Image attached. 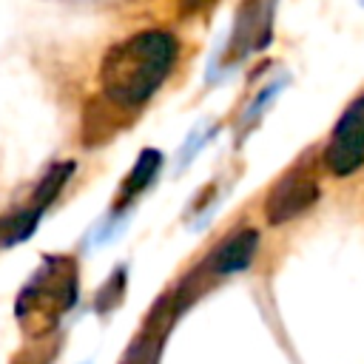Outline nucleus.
Here are the masks:
<instances>
[{
  "label": "nucleus",
  "instance_id": "obj_7",
  "mask_svg": "<svg viewBox=\"0 0 364 364\" xmlns=\"http://www.w3.org/2000/svg\"><path fill=\"white\" fill-rule=\"evenodd\" d=\"M71 171H74V162H60V165H54V168L40 179V185H37V191H34L31 208L46 210V208L54 202V196L63 191V185H65V179L71 176Z\"/></svg>",
  "mask_w": 364,
  "mask_h": 364
},
{
  "label": "nucleus",
  "instance_id": "obj_3",
  "mask_svg": "<svg viewBox=\"0 0 364 364\" xmlns=\"http://www.w3.org/2000/svg\"><path fill=\"white\" fill-rule=\"evenodd\" d=\"M321 162L333 176H350L364 165V94L355 97L338 117Z\"/></svg>",
  "mask_w": 364,
  "mask_h": 364
},
{
  "label": "nucleus",
  "instance_id": "obj_4",
  "mask_svg": "<svg viewBox=\"0 0 364 364\" xmlns=\"http://www.w3.org/2000/svg\"><path fill=\"white\" fill-rule=\"evenodd\" d=\"M321 196V185L313 173L293 168L287 171L264 196V219L267 225H284L304 210H310Z\"/></svg>",
  "mask_w": 364,
  "mask_h": 364
},
{
  "label": "nucleus",
  "instance_id": "obj_8",
  "mask_svg": "<svg viewBox=\"0 0 364 364\" xmlns=\"http://www.w3.org/2000/svg\"><path fill=\"white\" fill-rule=\"evenodd\" d=\"M122 364H145V353H142V344H136V350H131V355H128Z\"/></svg>",
  "mask_w": 364,
  "mask_h": 364
},
{
  "label": "nucleus",
  "instance_id": "obj_9",
  "mask_svg": "<svg viewBox=\"0 0 364 364\" xmlns=\"http://www.w3.org/2000/svg\"><path fill=\"white\" fill-rule=\"evenodd\" d=\"M188 9H199V6H205V0H182Z\"/></svg>",
  "mask_w": 364,
  "mask_h": 364
},
{
  "label": "nucleus",
  "instance_id": "obj_6",
  "mask_svg": "<svg viewBox=\"0 0 364 364\" xmlns=\"http://www.w3.org/2000/svg\"><path fill=\"white\" fill-rule=\"evenodd\" d=\"M159 168H162V154H159L156 148H145V151L136 156V162H134L128 179H125L122 188H119V205H125V202H131L136 193H142V191L154 182V176H156Z\"/></svg>",
  "mask_w": 364,
  "mask_h": 364
},
{
  "label": "nucleus",
  "instance_id": "obj_2",
  "mask_svg": "<svg viewBox=\"0 0 364 364\" xmlns=\"http://www.w3.org/2000/svg\"><path fill=\"white\" fill-rule=\"evenodd\" d=\"M77 299V267L65 256L46 259L17 299V318H34L37 327H51Z\"/></svg>",
  "mask_w": 364,
  "mask_h": 364
},
{
  "label": "nucleus",
  "instance_id": "obj_5",
  "mask_svg": "<svg viewBox=\"0 0 364 364\" xmlns=\"http://www.w3.org/2000/svg\"><path fill=\"white\" fill-rule=\"evenodd\" d=\"M256 250H259V230L253 228H245V230H236L233 236L222 239L205 259H202V267L196 273L210 276V279H222V276H233V273H242L253 264L256 259Z\"/></svg>",
  "mask_w": 364,
  "mask_h": 364
},
{
  "label": "nucleus",
  "instance_id": "obj_1",
  "mask_svg": "<svg viewBox=\"0 0 364 364\" xmlns=\"http://www.w3.org/2000/svg\"><path fill=\"white\" fill-rule=\"evenodd\" d=\"M179 54V43L165 28H145L114 43L100 63L102 94L122 105L136 108L148 102L168 80Z\"/></svg>",
  "mask_w": 364,
  "mask_h": 364
}]
</instances>
